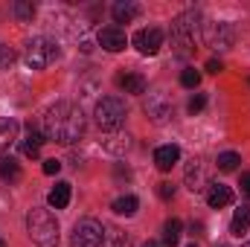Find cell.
Segmentation results:
<instances>
[{
	"label": "cell",
	"mask_w": 250,
	"mask_h": 247,
	"mask_svg": "<svg viewBox=\"0 0 250 247\" xmlns=\"http://www.w3.org/2000/svg\"><path fill=\"white\" fill-rule=\"evenodd\" d=\"M84 134V114L70 102H56L44 114V137L59 145H73Z\"/></svg>",
	"instance_id": "1"
},
{
	"label": "cell",
	"mask_w": 250,
	"mask_h": 247,
	"mask_svg": "<svg viewBox=\"0 0 250 247\" xmlns=\"http://www.w3.org/2000/svg\"><path fill=\"white\" fill-rule=\"evenodd\" d=\"M26 230H29V239L38 247H56L59 245V221L50 209L44 206H32L29 215H26Z\"/></svg>",
	"instance_id": "2"
},
{
	"label": "cell",
	"mask_w": 250,
	"mask_h": 247,
	"mask_svg": "<svg viewBox=\"0 0 250 247\" xmlns=\"http://www.w3.org/2000/svg\"><path fill=\"white\" fill-rule=\"evenodd\" d=\"M198 29H201V15H198L195 9H189V12L178 15V18L172 21V32H169V35H172V47H175V53H178L181 59H187L189 53H192Z\"/></svg>",
	"instance_id": "3"
},
{
	"label": "cell",
	"mask_w": 250,
	"mask_h": 247,
	"mask_svg": "<svg viewBox=\"0 0 250 247\" xmlns=\"http://www.w3.org/2000/svg\"><path fill=\"white\" fill-rule=\"evenodd\" d=\"M125 102L120 96H102L93 108V117H96V125L102 131H117L120 125L125 123Z\"/></svg>",
	"instance_id": "4"
},
{
	"label": "cell",
	"mask_w": 250,
	"mask_h": 247,
	"mask_svg": "<svg viewBox=\"0 0 250 247\" xmlns=\"http://www.w3.org/2000/svg\"><path fill=\"white\" fill-rule=\"evenodd\" d=\"M59 59V44H53L50 38H32L26 44V64L32 70H44Z\"/></svg>",
	"instance_id": "5"
},
{
	"label": "cell",
	"mask_w": 250,
	"mask_h": 247,
	"mask_svg": "<svg viewBox=\"0 0 250 247\" xmlns=\"http://www.w3.org/2000/svg\"><path fill=\"white\" fill-rule=\"evenodd\" d=\"M102 236H105V227H102L96 218H82V221H76V227H73L70 245L73 247H99L102 245Z\"/></svg>",
	"instance_id": "6"
},
{
	"label": "cell",
	"mask_w": 250,
	"mask_h": 247,
	"mask_svg": "<svg viewBox=\"0 0 250 247\" xmlns=\"http://www.w3.org/2000/svg\"><path fill=\"white\" fill-rule=\"evenodd\" d=\"M236 41V29L224 21H209L204 23V44L212 50H230Z\"/></svg>",
	"instance_id": "7"
},
{
	"label": "cell",
	"mask_w": 250,
	"mask_h": 247,
	"mask_svg": "<svg viewBox=\"0 0 250 247\" xmlns=\"http://www.w3.org/2000/svg\"><path fill=\"white\" fill-rule=\"evenodd\" d=\"M143 111H146V117H148L154 125H163V123L172 120V99H169L163 90H154V93L146 96Z\"/></svg>",
	"instance_id": "8"
},
{
	"label": "cell",
	"mask_w": 250,
	"mask_h": 247,
	"mask_svg": "<svg viewBox=\"0 0 250 247\" xmlns=\"http://www.w3.org/2000/svg\"><path fill=\"white\" fill-rule=\"evenodd\" d=\"M134 47L143 53V56H157L160 47H163V32L157 26H146L134 35Z\"/></svg>",
	"instance_id": "9"
},
{
	"label": "cell",
	"mask_w": 250,
	"mask_h": 247,
	"mask_svg": "<svg viewBox=\"0 0 250 247\" xmlns=\"http://www.w3.org/2000/svg\"><path fill=\"white\" fill-rule=\"evenodd\" d=\"M99 47L108 50V53H123L125 47H128L125 29H120V26H105V29H99Z\"/></svg>",
	"instance_id": "10"
},
{
	"label": "cell",
	"mask_w": 250,
	"mask_h": 247,
	"mask_svg": "<svg viewBox=\"0 0 250 247\" xmlns=\"http://www.w3.org/2000/svg\"><path fill=\"white\" fill-rule=\"evenodd\" d=\"M207 204L212 206V209H224V206H230L233 204V189L224 184H212L207 189Z\"/></svg>",
	"instance_id": "11"
},
{
	"label": "cell",
	"mask_w": 250,
	"mask_h": 247,
	"mask_svg": "<svg viewBox=\"0 0 250 247\" xmlns=\"http://www.w3.org/2000/svg\"><path fill=\"white\" fill-rule=\"evenodd\" d=\"M178 160H181V148L172 145V143H169V145H160V148L154 151V166H157L160 172H169Z\"/></svg>",
	"instance_id": "12"
},
{
	"label": "cell",
	"mask_w": 250,
	"mask_h": 247,
	"mask_svg": "<svg viewBox=\"0 0 250 247\" xmlns=\"http://www.w3.org/2000/svg\"><path fill=\"white\" fill-rule=\"evenodd\" d=\"M128 148H131V137H128V134H117V131H111V137L102 140V151H108V154H114V157L128 154Z\"/></svg>",
	"instance_id": "13"
},
{
	"label": "cell",
	"mask_w": 250,
	"mask_h": 247,
	"mask_svg": "<svg viewBox=\"0 0 250 247\" xmlns=\"http://www.w3.org/2000/svg\"><path fill=\"white\" fill-rule=\"evenodd\" d=\"M250 230V206H239L236 212H233V221H230V233L236 236V239H245Z\"/></svg>",
	"instance_id": "14"
},
{
	"label": "cell",
	"mask_w": 250,
	"mask_h": 247,
	"mask_svg": "<svg viewBox=\"0 0 250 247\" xmlns=\"http://www.w3.org/2000/svg\"><path fill=\"white\" fill-rule=\"evenodd\" d=\"M187 186L192 192H201L207 186V175H204V163L201 160H192L187 166Z\"/></svg>",
	"instance_id": "15"
},
{
	"label": "cell",
	"mask_w": 250,
	"mask_h": 247,
	"mask_svg": "<svg viewBox=\"0 0 250 247\" xmlns=\"http://www.w3.org/2000/svg\"><path fill=\"white\" fill-rule=\"evenodd\" d=\"M47 140H44V134H38V131H32L29 128V134H26V140H21V151H23V157H38L41 154V145H44Z\"/></svg>",
	"instance_id": "16"
},
{
	"label": "cell",
	"mask_w": 250,
	"mask_h": 247,
	"mask_svg": "<svg viewBox=\"0 0 250 247\" xmlns=\"http://www.w3.org/2000/svg\"><path fill=\"white\" fill-rule=\"evenodd\" d=\"M15 140H18V120L0 117V151H6Z\"/></svg>",
	"instance_id": "17"
},
{
	"label": "cell",
	"mask_w": 250,
	"mask_h": 247,
	"mask_svg": "<svg viewBox=\"0 0 250 247\" xmlns=\"http://www.w3.org/2000/svg\"><path fill=\"white\" fill-rule=\"evenodd\" d=\"M102 247H131V236H128V233H123L120 227H105Z\"/></svg>",
	"instance_id": "18"
},
{
	"label": "cell",
	"mask_w": 250,
	"mask_h": 247,
	"mask_svg": "<svg viewBox=\"0 0 250 247\" xmlns=\"http://www.w3.org/2000/svg\"><path fill=\"white\" fill-rule=\"evenodd\" d=\"M111 15H114L117 23H131V21L140 15V6H137V3H114Z\"/></svg>",
	"instance_id": "19"
},
{
	"label": "cell",
	"mask_w": 250,
	"mask_h": 247,
	"mask_svg": "<svg viewBox=\"0 0 250 247\" xmlns=\"http://www.w3.org/2000/svg\"><path fill=\"white\" fill-rule=\"evenodd\" d=\"M181 233H184V224H181L178 218H169V221L163 224V245L166 247H178Z\"/></svg>",
	"instance_id": "20"
},
{
	"label": "cell",
	"mask_w": 250,
	"mask_h": 247,
	"mask_svg": "<svg viewBox=\"0 0 250 247\" xmlns=\"http://www.w3.org/2000/svg\"><path fill=\"white\" fill-rule=\"evenodd\" d=\"M0 178L9 181V184H18L21 181V166L15 157H0Z\"/></svg>",
	"instance_id": "21"
},
{
	"label": "cell",
	"mask_w": 250,
	"mask_h": 247,
	"mask_svg": "<svg viewBox=\"0 0 250 247\" xmlns=\"http://www.w3.org/2000/svg\"><path fill=\"white\" fill-rule=\"evenodd\" d=\"M111 209H114L117 215H125V218H128V215H134V212L140 209V201H137L134 195H123V198H117V201L111 204Z\"/></svg>",
	"instance_id": "22"
},
{
	"label": "cell",
	"mask_w": 250,
	"mask_h": 247,
	"mask_svg": "<svg viewBox=\"0 0 250 247\" xmlns=\"http://www.w3.org/2000/svg\"><path fill=\"white\" fill-rule=\"evenodd\" d=\"M120 87L125 93H146V79L140 73H128V76H120Z\"/></svg>",
	"instance_id": "23"
},
{
	"label": "cell",
	"mask_w": 250,
	"mask_h": 247,
	"mask_svg": "<svg viewBox=\"0 0 250 247\" xmlns=\"http://www.w3.org/2000/svg\"><path fill=\"white\" fill-rule=\"evenodd\" d=\"M50 206L53 209H64L67 204H70V184H56V189L50 192Z\"/></svg>",
	"instance_id": "24"
},
{
	"label": "cell",
	"mask_w": 250,
	"mask_h": 247,
	"mask_svg": "<svg viewBox=\"0 0 250 247\" xmlns=\"http://www.w3.org/2000/svg\"><path fill=\"white\" fill-rule=\"evenodd\" d=\"M239 163H242V157H239L236 151H224V154H218V160H215L218 172H236Z\"/></svg>",
	"instance_id": "25"
},
{
	"label": "cell",
	"mask_w": 250,
	"mask_h": 247,
	"mask_svg": "<svg viewBox=\"0 0 250 247\" xmlns=\"http://www.w3.org/2000/svg\"><path fill=\"white\" fill-rule=\"evenodd\" d=\"M15 18H18V21H32V18H35V6H32L29 0H18V3H15Z\"/></svg>",
	"instance_id": "26"
},
{
	"label": "cell",
	"mask_w": 250,
	"mask_h": 247,
	"mask_svg": "<svg viewBox=\"0 0 250 247\" xmlns=\"http://www.w3.org/2000/svg\"><path fill=\"white\" fill-rule=\"evenodd\" d=\"M181 84H184V87H189V90H195V87L201 84V73H198V70H192V67H189V70H184V73H181Z\"/></svg>",
	"instance_id": "27"
},
{
	"label": "cell",
	"mask_w": 250,
	"mask_h": 247,
	"mask_svg": "<svg viewBox=\"0 0 250 247\" xmlns=\"http://www.w3.org/2000/svg\"><path fill=\"white\" fill-rule=\"evenodd\" d=\"M15 59H18L15 50H12L9 44H0V70H9V67L15 64Z\"/></svg>",
	"instance_id": "28"
},
{
	"label": "cell",
	"mask_w": 250,
	"mask_h": 247,
	"mask_svg": "<svg viewBox=\"0 0 250 247\" xmlns=\"http://www.w3.org/2000/svg\"><path fill=\"white\" fill-rule=\"evenodd\" d=\"M204 105H207V96H204V93L192 96V99H189V114H201V111H204Z\"/></svg>",
	"instance_id": "29"
},
{
	"label": "cell",
	"mask_w": 250,
	"mask_h": 247,
	"mask_svg": "<svg viewBox=\"0 0 250 247\" xmlns=\"http://www.w3.org/2000/svg\"><path fill=\"white\" fill-rule=\"evenodd\" d=\"M157 195L163 201H169V198H175V186L169 184V181H163V184H157Z\"/></svg>",
	"instance_id": "30"
},
{
	"label": "cell",
	"mask_w": 250,
	"mask_h": 247,
	"mask_svg": "<svg viewBox=\"0 0 250 247\" xmlns=\"http://www.w3.org/2000/svg\"><path fill=\"white\" fill-rule=\"evenodd\" d=\"M62 172V163L53 157V160H44V175H59Z\"/></svg>",
	"instance_id": "31"
},
{
	"label": "cell",
	"mask_w": 250,
	"mask_h": 247,
	"mask_svg": "<svg viewBox=\"0 0 250 247\" xmlns=\"http://www.w3.org/2000/svg\"><path fill=\"white\" fill-rule=\"evenodd\" d=\"M207 70H209V73H221V70H224V64L215 62V59H209V62H207Z\"/></svg>",
	"instance_id": "32"
},
{
	"label": "cell",
	"mask_w": 250,
	"mask_h": 247,
	"mask_svg": "<svg viewBox=\"0 0 250 247\" xmlns=\"http://www.w3.org/2000/svg\"><path fill=\"white\" fill-rule=\"evenodd\" d=\"M239 186H242V192L250 198V172H245V175H242V184H239Z\"/></svg>",
	"instance_id": "33"
},
{
	"label": "cell",
	"mask_w": 250,
	"mask_h": 247,
	"mask_svg": "<svg viewBox=\"0 0 250 247\" xmlns=\"http://www.w3.org/2000/svg\"><path fill=\"white\" fill-rule=\"evenodd\" d=\"M143 247H160V245H157V242H146Z\"/></svg>",
	"instance_id": "34"
},
{
	"label": "cell",
	"mask_w": 250,
	"mask_h": 247,
	"mask_svg": "<svg viewBox=\"0 0 250 247\" xmlns=\"http://www.w3.org/2000/svg\"><path fill=\"white\" fill-rule=\"evenodd\" d=\"M0 247H6V242H3V239H0Z\"/></svg>",
	"instance_id": "35"
},
{
	"label": "cell",
	"mask_w": 250,
	"mask_h": 247,
	"mask_svg": "<svg viewBox=\"0 0 250 247\" xmlns=\"http://www.w3.org/2000/svg\"><path fill=\"white\" fill-rule=\"evenodd\" d=\"M189 247H198V245H195V242H192V245H189Z\"/></svg>",
	"instance_id": "36"
}]
</instances>
